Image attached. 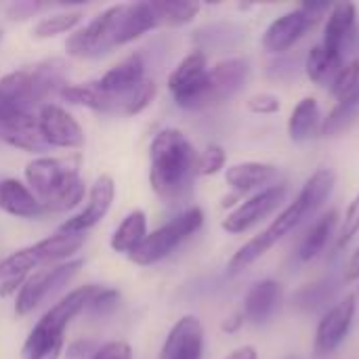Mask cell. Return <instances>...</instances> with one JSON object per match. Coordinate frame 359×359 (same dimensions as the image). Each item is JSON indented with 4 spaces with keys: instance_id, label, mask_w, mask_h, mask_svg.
<instances>
[{
    "instance_id": "cell-4",
    "label": "cell",
    "mask_w": 359,
    "mask_h": 359,
    "mask_svg": "<svg viewBox=\"0 0 359 359\" xmlns=\"http://www.w3.org/2000/svg\"><path fill=\"white\" fill-rule=\"evenodd\" d=\"M25 181L44 212H61L84 198L78 158H38L25 166Z\"/></svg>"
},
{
    "instance_id": "cell-43",
    "label": "cell",
    "mask_w": 359,
    "mask_h": 359,
    "mask_svg": "<svg viewBox=\"0 0 359 359\" xmlns=\"http://www.w3.org/2000/svg\"><path fill=\"white\" fill-rule=\"evenodd\" d=\"M244 322H246V318H244V313L242 311H236V313H231L225 322H223V332H227V334H233V332H238L242 326H244Z\"/></svg>"
},
{
    "instance_id": "cell-16",
    "label": "cell",
    "mask_w": 359,
    "mask_h": 359,
    "mask_svg": "<svg viewBox=\"0 0 359 359\" xmlns=\"http://www.w3.org/2000/svg\"><path fill=\"white\" fill-rule=\"evenodd\" d=\"M311 25L313 19L303 8L288 11L269 23V27L263 34V48L271 55H280L290 46H294Z\"/></svg>"
},
{
    "instance_id": "cell-24",
    "label": "cell",
    "mask_w": 359,
    "mask_h": 359,
    "mask_svg": "<svg viewBox=\"0 0 359 359\" xmlns=\"http://www.w3.org/2000/svg\"><path fill=\"white\" fill-rule=\"evenodd\" d=\"M337 223H339V212L328 210L309 227V231L305 233V238H303V242L299 244V250H297V257H299L301 263L313 261L326 248L328 240L334 236Z\"/></svg>"
},
{
    "instance_id": "cell-23",
    "label": "cell",
    "mask_w": 359,
    "mask_h": 359,
    "mask_svg": "<svg viewBox=\"0 0 359 359\" xmlns=\"http://www.w3.org/2000/svg\"><path fill=\"white\" fill-rule=\"evenodd\" d=\"M278 177V166L267 162H240L225 170V181L231 189L248 194L252 189H265Z\"/></svg>"
},
{
    "instance_id": "cell-29",
    "label": "cell",
    "mask_w": 359,
    "mask_h": 359,
    "mask_svg": "<svg viewBox=\"0 0 359 359\" xmlns=\"http://www.w3.org/2000/svg\"><path fill=\"white\" fill-rule=\"evenodd\" d=\"M154 8L160 25L179 27L191 23L202 6L200 2H191V0H162V2H154Z\"/></svg>"
},
{
    "instance_id": "cell-35",
    "label": "cell",
    "mask_w": 359,
    "mask_h": 359,
    "mask_svg": "<svg viewBox=\"0 0 359 359\" xmlns=\"http://www.w3.org/2000/svg\"><path fill=\"white\" fill-rule=\"evenodd\" d=\"M225 149L221 145H215L210 143L200 156H198V175L202 177H212L217 175L223 166H225Z\"/></svg>"
},
{
    "instance_id": "cell-17",
    "label": "cell",
    "mask_w": 359,
    "mask_h": 359,
    "mask_svg": "<svg viewBox=\"0 0 359 359\" xmlns=\"http://www.w3.org/2000/svg\"><path fill=\"white\" fill-rule=\"evenodd\" d=\"M250 65L242 57H231L219 61L208 69V105L223 103L231 99L248 80Z\"/></svg>"
},
{
    "instance_id": "cell-15",
    "label": "cell",
    "mask_w": 359,
    "mask_h": 359,
    "mask_svg": "<svg viewBox=\"0 0 359 359\" xmlns=\"http://www.w3.org/2000/svg\"><path fill=\"white\" fill-rule=\"evenodd\" d=\"M114 194H116V185L114 179L109 175H101L95 185L90 187L88 194V204L84 206L82 212H78L76 217L67 219L59 231H67V233H84L90 227H95L109 210L111 202H114Z\"/></svg>"
},
{
    "instance_id": "cell-5",
    "label": "cell",
    "mask_w": 359,
    "mask_h": 359,
    "mask_svg": "<svg viewBox=\"0 0 359 359\" xmlns=\"http://www.w3.org/2000/svg\"><path fill=\"white\" fill-rule=\"evenodd\" d=\"M97 290L99 286L88 284V286L72 290L67 297L55 303L29 332L21 351V359H59L63 351L65 328L78 313H82L88 307Z\"/></svg>"
},
{
    "instance_id": "cell-33",
    "label": "cell",
    "mask_w": 359,
    "mask_h": 359,
    "mask_svg": "<svg viewBox=\"0 0 359 359\" xmlns=\"http://www.w3.org/2000/svg\"><path fill=\"white\" fill-rule=\"evenodd\" d=\"M359 86V59H353L349 63H345L337 76L332 78V84H330V95L341 101L345 99L347 95H351L355 88Z\"/></svg>"
},
{
    "instance_id": "cell-42",
    "label": "cell",
    "mask_w": 359,
    "mask_h": 359,
    "mask_svg": "<svg viewBox=\"0 0 359 359\" xmlns=\"http://www.w3.org/2000/svg\"><path fill=\"white\" fill-rule=\"evenodd\" d=\"M359 280V246L351 252L347 267H345V282H358Z\"/></svg>"
},
{
    "instance_id": "cell-44",
    "label": "cell",
    "mask_w": 359,
    "mask_h": 359,
    "mask_svg": "<svg viewBox=\"0 0 359 359\" xmlns=\"http://www.w3.org/2000/svg\"><path fill=\"white\" fill-rule=\"evenodd\" d=\"M223 359H259V353L252 345H244V347H238L233 349L227 358Z\"/></svg>"
},
{
    "instance_id": "cell-37",
    "label": "cell",
    "mask_w": 359,
    "mask_h": 359,
    "mask_svg": "<svg viewBox=\"0 0 359 359\" xmlns=\"http://www.w3.org/2000/svg\"><path fill=\"white\" fill-rule=\"evenodd\" d=\"M246 107L252 114L271 116V114H278L282 109V101H280V97H276L271 93H257L246 101Z\"/></svg>"
},
{
    "instance_id": "cell-19",
    "label": "cell",
    "mask_w": 359,
    "mask_h": 359,
    "mask_svg": "<svg viewBox=\"0 0 359 359\" xmlns=\"http://www.w3.org/2000/svg\"><path fill=\"white\" fill-rule=\"evenodd\" d=\"M145 61L141 53H135L130 57H126L124 61H120L118 65H114L109 72H105L95 84L111 95H126L133 93L135 88H139L145 82Z\"/></svg>"
},
{
    "instance_id": "cell-10",
    "label": "cell",
    "mask_w": 359,
    "mask_h": 359,
    "mask_svg": "<svg viewBox=\"0 0 359 359\" xmlns=\"http://www.w3.org/2000/svg\"><path fill=\"white\" fill-rule=\"evenodd\" d=\"M82 265L84 263L80 259H76V261H69V263H63V265H57V267H50V269L36 271L32 278H27L23 282V286L19 290V297H17V303H15V313L19 318L32 313L44 299L53 297L63 286H67L78 276Z\"/></svg>"
},
{
    "instance_id": "cell-32",
    "label": "cell",
    "mask_w": 359,
    "mask_h": 359,
    "mask_svg": "<svg viewBox=\"0 0 359 359\" xmlns=\"http://www.w3.org/2000/svg\"><path fill=\"white\" fill-rule=\"evenodd\" d=\"M343 67V59H337V57H330L322 44L313 46L307 55V61H305V72H307V78L311 82H324L328 76H337V72Z\"/></svg>"
},
{
    "instance_id": "cell-38",
    "label": "cell",
    "mask_w": 359,
    "mask_h": 359,
    "mask_svg": "<svg viewBox=\"0 0 359 359\" xmlns=\"http://www.w3.org/2000/svg\"><path fill=\"white\" fill-rule=\"evenodd\" d=\"M90 359H133V351L126 343L122 341H111L99 347Z\"/></svg>"
},
{
    "instance_id": "cell-21",
    "label": "cell",
    "mask_w": 359,
    "mask_h": 359,
    "mask_svg": "<svg viewBox=\"0 0 359 359\" xmlns=\"http://www.w3.org/2000/svg\"><path fill=\"white\" fill-rule=\"evenodd\" d=\"M282 299V286L276 280L257 282L244 299V318L252 324H265L278 309Z\"/></svg>"
},
{
    "instance_id": "cell-18",
    "label": "cell",
    "mask_w": 359,
    "mask_h": 359,
    "mask_svg": "<svg viewBox=\"0 0 359 359\" xmlns=\"http://www.w3.org/2000/svg\"><path fill=\"white\" fill-rule=\"evenodd\" d=\"M29 78L34 99L42 109L50 103L53 97L61 95V90L67 86V65L63 59H46L29 69Z\"/></svg>"
},
{
    "instance_id": "cell-13",
    "label": "cell",
    "mask_w": 359,
    "mask_h": 359,
    "mask_svg": "<svg viewBox=\"0 0 359 359\" xmlns=\"http://www.w3.org/2000/svg\"><path fill=\"white\" fill-rule=\"evenodd\" d=\"M38 128L48 147L76 149L84 145V130L63 107L48 103L38 111Z\"/></svg>"
},
{
    "instance_id": "cell-30",
    "label": "cell",
    "mask_w": 359,
    "mask_h": 359,
    "mask_svg": "<svg viewBox=\"0 0 359 359\" xmlns=\"http://www.w3.org/2000/svg\"><path fill=\"white\" fill-rule=\"evenodd\" d=\"M337 284L332 280H324V282H318V284H307L303 288H299L294 294H292V303L305 311H318L322 309L337 292Z\"/></svg>"
},
{
    "instance_id": "cell-36",
    "label": "cell",
    "mask_w": 359,
    "mask_h": 359,
    "mask_svg": "<svg viewBox=\"0 0 359 359\" xmlns=\"http://www.w3.org/2000/svg\"><path fill=\"white\" fill-rule=\"evenodd\" d=\"M118 301H120V294H118V290H114V288H99L95 294H93V299H90V303H88V311L93 313V316H107V313H111L116 307H118Z\"/></svg>"
},
{
    "instance_id": "cell-2",
    "label": "cell",
    "mask_w": 359,
    "mask_h": 359,
    "mask_svg": "<svg viewBox=\"0 0 359 359\" xmlns=\"http://www.w3.org/2000/svg\"><path fill=\"white\" fill-rule=\"evenodd\" d=\"M198 175V154L179 128L160 130L149 147V183L158 198L177 204Z\"/></svg>"
},
{
    "instance_id": "cell-7",
    "label": "cell",
    "mask_w": 359,
    "mask_h": 359,
    "mask_svg": "<svg viewBox=\"0 0 359 359\" xmlns=\"http://www.w3.org/2000/svg\"><path fill=\"white\" fill-rule=\"evenodd\" d=\"M202 223H204V212H202V208L194 206V208L181 212L179 217H175L172 221H168L166 225L158 227L156 231L147 233L145 240L128 255V259L141 267L154 265V263L166 259L189 236H194L202 227Z\"/></svg>"
},
{
    "instance_id": "cell-9",
    "label": "cell",
    "mask_w": 359,
    "mask_h": 359,
    "mask_svg": "<svg viewBox=\"0 0 359 359\" xmlns=\"http://www.w3.org/2000/svg\"><path fill=\"white\" fill-rule=\"evenodd\" d=\"M168 90L183 109L208 107V67L202 50L189 53L168 76Z\"/></svg>"
},
{
    "instance_id": "cell-31",
    "label": "cell",
    "mask_w": 359,
    "mask_h": 359,
    "mask_svg": "<svg viewBox=\"0 0 359 359\" xmlns=\"http://www.w3.org/2000/svg\"><path fill=\"white\" fill-rule=\"evenodd\" d=\"M80 21H82V11H61V13H53V15L42 17L34 25L32 34L36 38H53V36H59V34H65V32L74 29Z\"/></svg>"
},
{
    "instance_id": "cell-8",
    "label": "cell",
    "mask_w": 359,
    "mask_h": 359,
    "mask_svg": "<svg viewBox=\"0 0 359 359\" xmlns=\"http://www.w3.org/2000/svg\"><path fill=\"white\" fill-rule=\"evenodd\" d=\"M126 4H114L97 15L86 27L72 34L65 42V48L72 57L90 59L109 53L120 46V29Z\"/></svg>"
},
{
    "instance_id": "cell-6",
    "label": "cell",
    "mask_w": 359,
    "mask_h": 359,
    "mask_svg": "<svg viewBox=\"0 0 359 359\" xmlns=\"http://www.w3.org/2000/svg\"><path fill=\"white\" fill-rule=\"evenodd\" d=\"M156 90H158L156 82L147 78L139 88H135L133 93H126V95H111V93L101 90L95 82H88V84H67L59 97L72 105L90 107V109L103 111V114L137 116L145 107L151 105Z\"/></svg>"
},
{
    "instance_id": "cell-41",
    "label": "cell",
    "mask_w": 359,
    "mask_h": 359,
    "mask_svg": "<svg viewBox=\"0 0 359 359\" xmlns=\"http://www.w3.org/2000/svg\"><path fill=\"white\" fill-rule=\"evenodd\" d=\"M23 282H25V276H11V278L0 280V297H11L13 292H17L19 286H23Z\"/></svg>"
},
{
    "instance_id": "cell-45",
    "label": "cell",
    "mask_w": 359,
    "mask_h": 359,
    "mask_svg": "<svg viewBox=\"0 0 359 359\" xmlns=\"http://www.w3.org/2000/svg\"><path fill=\"white\" fill-rule=\"evenodd\" d=\"M0 38H2V32H0Z\"/></svg>"
},
{
    "instance_id": "cell-28",
    "label": "cell",
    "mask_w": 359,
    "mask_h": 359,
    "mask_svg": "<svg viewBox=\"0 0 359 359\" xmlns=\"http://www.w3.org/2000/svg\"><path fill=\"white\" fill-rule=\"evenodd\" d=\"M359 114V86L347 95L345 99L337 101V105L330 109V114L324 118V122L320 124V135L322 137H334L339 133H343Z\"/></svg>"
},
{
    "instance_id": "cell-26",
    "label": "cell",
    "mask_w": 359,
    "mask_h": 359,
    "mask_svg": "<svg viewBox=\"0 0 359 359\" xmlns=\"http://www.w3.org/2000/svg\"><path fill=\"white\" fill-rule=\"evenodd\" d=\"M320 105L313 97H305L297 103L288 118V135L292 141H307L320 130Z\"/></svg>"
},
{
    "instance_id": "cell-22",
    "label": "cell",
    "mask_w": 359,
    "mask_h": 359,
    "mask_svg": "<svg viewBox=\"0 0 359 359\" xmlns=\"http://www.w3.org/2000/svg\"><path fill=\"white\" fill-rule=\"evenodd\" d=\"M0 210L17 219H38L44 215V208L29 187L17 179L0 181Z\"/></svg>"
},
{
    "instance_id": "cell-34",
    "label": "cell",
    "mask_w": 359,
    "mask_h": 359,
    "mask_svg": "<svg viewBox=\"0 0 359 359\" xmlns=\"http://www.w3.org/2000/svg\"><path fill=\"white\" fill-rule=\"evenodd\" d=\"M359 233V194L349 202L347 210H345V217L341 221V229H339V236H337V246L343 248L347 246L355 236Z\"/></svg>"
},
{
    "instance_id": "cell-40",
    "label": "cell",
    "mask_w": 359,
    "mask_h": 359,
    "mask_svg": "<svg viewBox=\"0 0 359 359\" xmlns=\"http://www.w3.org/2000/svg\"><path fill=\"white\" fill-rule=\"evenodd\" d=\"M42 6L44 4H38V2H17L8 8V17L11 19H27V17H32V13H36Z\"/></svg>"
},
{
    "instance_id": "cell-1",
    "label": "cell",
    "mask_w": 359,
    "mask_h": 359,
    "mask_svg": "<svg viewBox=\"0 0 359 359\" xmlns=\"http://www.w3.org/2000/svg\"><path fill=\"white\" fill-rule=\"evenodd\" d=\"M337 183V175L330 168H318L303 185L299 196L271 221L269 227H265L261 233L250 238L244 246L233 252V257L227 263V271L231 276L244 271L255 261H259L263 255H267L282 238H286L290 231H294L305 219L313 217L322 204L330 198Z\"/></svg>"
},
{
    "instance_id": "cell-39",
    "label": "cell",
    "mask_w": 359,
    "mask_h": 359,
    "mask_svg": "<svg viewBox=\"0 0 359 359\" xmlns=\"http://www.w3.org/2000/svg\"><path fill=\"white\" fill-rule=\"evenodd\" d=\"M97 349H99V347H95V343H93V341H76V343H72V345H69V349H67V358L90 359Z\"/></svg>"
},
{
    "instance_id": "cell-25",
    "label": "cell",
    "mask_w": 359,
    "mask_h": 359,
    "mask_svg": "<svg viewBox=\"0 0 359 359\" xmlns=\"http://www.w3.org/2000/svg\"><path fill=\"white\" fill-rule=\"evenodd\" d=\"M158 25H160V21H158L154 2L126 4L124 17H122V29H120V46L137 40L139 36L147 34L149 29H154Z\"/></svg>"
},
{
    "instance_id": "cell-11",
    "label": "cell",
    "mask_w": 359,
    "mask_h": 359,
    "mask_svg": "<svg viewBox=\"0 0 359 359\" xmlns=\"http://www.w3.org/2000/svg\"><path fill=\"white\" fill-rule=\"evenodd\" d=\"M355 301H358L355 294H347L341 303H337L324 313V318L318 324L316 341H313V353L318 358H328L343 345V341L347 339L353 326V318L358 309Z\"/></svg>"
},
{
    "instance_id": "cell-27",
    "label": "cell",
    "mask_w": 359,
    "mask_h": 359,
    "mask_svg": "<svg viewBox=\"0 0 359 359\" xmlns=\"http://www.w3.org/2000/svg\"><path fill=\"white\" fill-rule=\"evenodd\" d=\"M147 236V219L143 210H133L122 223L120 227L114 231L111 236V248L116 252H126L130 255Z\"/></svg>"
},
{
    "instance_id": "cell-3",
    "label": "cell",
    "mask_w": 359,
    "mask_h": 359,
    "mask_svg": "<svg viewBox=\"0 0 359 359\" xmlns=\"http://www.w3.org/2000/svg\"><path fill=\"white\" fill-rule=\"evenodd\" d=\"M38 111L29 69L0 78V141L29 154L48 149L38 128Z\"/></svg>"
},
{
    "instance_id": "cell-12",
    "label": "cell",
    "mask_w": 359,
    "mask_h": 359,
    "mask_svg": "<svg viewBox=\"0 0 359 359\" xmlns=\"http://www.w3.org/2000/svg\"><path fill=\"white\" fill-rule=\"evenodd\" d=\"M286 194H288L286 185H269L257 191L255 196L244 200L233 212L227 215V219L223 221V229L227 233H244L252 229L255 225H259L263 219H267L271 212L278 210Z\"/></svg>"
},
{
    "instance_id": "cell-20",
    "label": "cell",
    "mask_w": 359,
    "mask_h": 359,
    "mask_svg": "<svg viewBox=\"0 0 359 359\" xmlns=\"http://www.w3.org/2000/svg\"><path fill=\"white\" fill-rule=\"evenodd\" d=\"M355 4L353 2H339L332 4L330 13H328V21L324 25V40H322V48L337 59H343V44L349 38V34L353 32L355 25Z\"/></svg>"
},
{
    "instance_id": "cell-14",
    "label": "cell",
    "mask_w": 359,
    "mask_h": 359,
    "mask_svg": "<svg viewBox=\"0 0 359 359\" xmlns=\"http://www.w3.org/2000/svg\"><path fill=\"white\" fill-rule=\"evenodd\" d=\"M204 328L196 316H183L168 332L160 359H202Z\"/></svg>"
}]
</instances>
